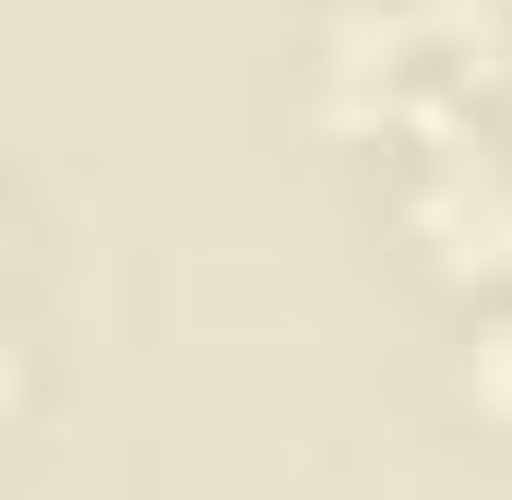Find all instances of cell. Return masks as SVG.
<instances>
[{"instance_id":"6da1fadb","label":"cell","mask_w":512,"mask_h":500,"mask_svg":"<svg viewBox=\"0 0 512 500\" xmlns=\"http://www.w3.org/2000/svg\"><path fill=\"white\" fill-rule=\"evenodd\" d=\"M0 393H12V358H0Z\"/></svg>"}]
</instances>
